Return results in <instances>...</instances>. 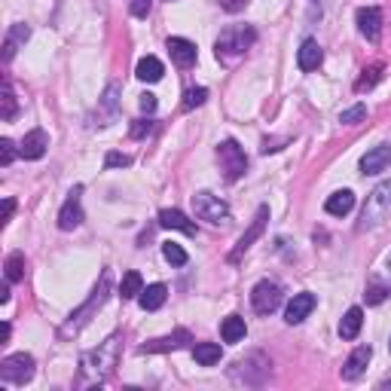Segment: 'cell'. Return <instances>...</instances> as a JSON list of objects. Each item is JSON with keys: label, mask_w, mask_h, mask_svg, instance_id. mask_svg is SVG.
Here are the masks:
<instances>
[{"label": "cell", "mask_w": 391, "mask_h": 391, "mask_svg": "<svg viewBox=\"0 0 391 391\" xmlns=\"http://www.w3.org/2000/svg\"><path fill=\"white\" fill-rule=\"evenodd\" d=\"M116 358H119V337H110L98 351H89V355H83V361H80V367H83V383H95V385H101L110 373H114Z\"/></svg>", "instance_id": "cell-1"}, {"label": "cell", "mask_w": 391, "mask_h": 391, "mask_svg": "<svg viewBox=\"0 0 391 391\" xmlns=\"http://www.w3.org/2000/svg\"><path fill=\"white\" fill-rule=\"evenodd\" d=\"M254 40H257V31L251 25H232L217 37L214 52H217V59L232 61V59H239V55H245L251 46H254Z\"/></svg>", "instance_id": "cell-2"}, {"label": "cell", "mask_w": 391, "mask_h": 391, "mask_svg": "<svg viewBox=\"0 0 391 391\" xmlns=\"http://www.w3.org/2000/svg\"><path fill=\"white\" fill-rule=\"evenodd\" d=\"M388 214H391V181H383V184H376L373 193L367 196L364 214H361V223H358V232L379 227Z\"/></svg>", "instance_id": "cell-3"}, {"label": "cell", "mask_w": 391, "mask_h": 391, "mask_svg": "<svg viewBox=\"0 0 391 391\" xmlns=\"http://www.w3.org/2000/svg\"><path fill=\"white\" fill-rule=\"evenodd\" d=\"M110 282H114V278H110V272H104V275H101V282H98V287H95V291H92V296H89V300L86 303H83L80 306V309L77 312H73L71 315V321L68 324H64V337H68V333H77L80 327H83V324H86L89 321V315L92 312H95V309H101V303H104L107 300V291H110Z\"/></svg>", "instance_id": "cell-4"}, {"label": "cell", "mask_w": 391, "mask_h": 391, "mask_svg": "<svg viewBox=\"0 0 391 391\" xmlns=\"http://www.w3.org/2000/svg\"><path fill=\"white\" fill-rule=\"evenodd\" d=\"M217 162H220V172H223V178H227V181H239L241 174L248 172V156L236 141H232V138L217 147Z\"/></svg>", "instance_id": "cell-5"}, {"label": "cell", "mask_w": 391, "mask_h": 391, "mask_svg": "<svg viewBox=\"0 0 391 391\" xmlns=\"http://www.w3.org/2000/svg\"><path fill=\"white\" fill-rule=\"evenodd\" d=\"M0 379L4 383H13V385H25L34 379V358L18 351V355H9L0 361Z\"/></svg>", "instance_id": "cell-6"}, {"label": "cell", "mask_w": 391, "mask_h": 391, "mask_svg": "<svg viewBox=\"0 0 391 391\" xmlns=\"http://www.w3.org/2000/svg\"><path fill=\"white\" fill-rule=\"evenodd\" d=\"M193 211L199 220H208V223H227L229 220L227 202L217 199V196H211V193H205V190L193 196Z\"/></svg>", "instance_id": "cell-7"}, {"label": "cell", "mask_w": 391, "mask_h": 391, "mask_svg": "<svg viewBox=\"0 0 391 391\" xmlns=\"http://www.w3.org/2000/svg\"><path fill=\"white\" fill-rule=\"evenodd\" d=\"M282 300H284V294L275 282H257L254 291H251V306H254L257 315H272L282 306Z\"/></svg>", "instance_id": "cell-8"}, {"label": "cell", "mask_w": 391, "mask_h": 391, "mask_svg": "<svg viewBox=\"0 0 391 391\" xmlns=\"http://www.w3.org/2000/svg\"><path fill=\"white\" fill-rule=\"evenodd\" d=\"M80 193H83V187H73V190L68 193V199H64L61 211H59V229H64V232L77 229L80 223H83V202H80Z\"/></svg>", "instance_id": "cell-9"}, {"label": "cell", "mask_w": 391, "mask_h": 391, "mask_svg": "<svg viewBox=\"0 0 391 391\" xmlns=\"http://www.w3.org/2000/svg\"><path fill=\"white\" fill-rule=\"evenodd\" d=\"M266 220H269V208H266V205H260V208H257V217L251 220L248 232H245V236L239 239L236 251H232V254H229V260H232V263H236V260H239L241 254H245V251H248L251 245H254V241H257L260 236H263V229H266Z\"/></svg>", "instance_id": "cell-10"}, {"label": "cell", "mask_w": 391, "mask_h": 391, "mask_svg": "<svg viewBox=\"0 0 391 391\" xmlns=\"http://www.w3.org/2000/svg\"><path fill=\"white\" fill-rule=\"evenodd\" d=\"M190 330H174L172 337H160V339H150V342H144L141 349V355H160V351H174V349H184L190 342Z\"/></svg>", "instance_id": "cell-11"}, {"label": "cell", "mask_w": 391, "mask_h": 391, "mask_svg": "<svg viewBox=\"0 0 391 391\" xmlns=\"http://www.w3.org/2000/svg\"><path fill=\"white\" fill-rule=\"evenodd\" d=\"M370 358H373V349H370V346H358L349 355L346 364H342V379H346V383H355V379H361V376H364V370H367V364H370Z\"/></svg>", "instance_id": "cell-12"}, {"label": "cell", "mask_w": 391, "mask_h": 391, "mask_svg": "<svg viewBox=\"0 0 391 391\" xmlns=\"http://www.w3.org/2000/svg\"><path fill=\"white\" fill-rule=\"evenodd\" d=\"M358 31L364 34L367 40H379V34H383V9L361 6L358 9Z\"/></svg>", "instance_id": "cell-13"}, {"label": "cell", "mask_w": 391, "mask_h": 391, "mask_svg": "<svg viewBox=\"0 0 391 391\" xmlns=\"http://www.w3.org/2000/svg\"><path fill=\"white\" fill-rule=\"evenodd\" d=\"M169 55L178 68H193L196 59H199V49H196V43L184 40V37H169Z\"/></svg>", "instance_id": "cell-14"}, {"label": "cell", "mask_w": 391, "mask_h": 391, "mask_svg": "<svg viewBox=\"0 0 391 391\" xmlns=\"http://www.w3.org/2000/svg\"><path fill=\"white\" fill-rule=\"evenodd\" d=\"M312 309H315V294H309V291L294 294V300L287 303V309H284V321L287 324H300V321L309 318Z\"/></svg>", "instance_id": "cell-15"}, {"label": "cell", "mask_w": 391, "mask_h": 391, "mask_svg": "<svg viewBox=\"0 0 391 391\" xmlns=\"http://www.w3.org/2000/svg\"><path fill=\"white\" fill-rule=\"evenodd\" d=\"M391 165V147L388 144H379L373 150L364 153V160H361V172L364 174H383Z\"/></svg>", "instance_id": "cell-16"}, {"label": "cell", "mask_w": 391, "mask_h": 391, "mask_svg": "<svg viewBox=\"0 0 391 391\" xmlns=\"http://www.w3.org/2000/svg\"><path fill=\"white\" fill-rule=\"evenodd\" d=\"M46 147H49V135H46L43 128H31V132L25 135L22 147H18V153H22L25 160H43Z\"/></svg>", "instance_id": "cell-17"}, {"label": "cell", "mask_w": 391, "mask_h": 391, "mask_svg": "<svg viewBox=\"0 0 391 391\" xmlns=\"http://www.w3.org/2000/svg\"><path fill=\"white\" fill-rule=\"evenodd\" d=\"M160 227L187 232V236H196V223H193L184 211H178V208H165V211H160Z\"/></svg>", "instance_id": "cell-18"}, {"label": "cell", "mask_w": 391, "mask_h": 391, "mask_svg": "<svg viewBox=\"0 0 391 391\" xmlns=\"http://www.w3.org/2000/svg\"><path fill=\"white\" fill-rule=\"evenodd\" d=\"M351 208H355V193L351 190H337L333 196H327V202H324V211L333 214V217H346Z\"/></svg>", "instance_id": "cell-19"}, {"label": "cell", "mask_w": 391, "mask_h": 391, "mask_svg": "<svg viewBox=\"0 0 391 391\" xmlns=\"http://www.w3.org/2000/svg\"><path fill=\"white\" fill-rule=\"evenodd\" d=\"M324 61V52L318 40H306L300 46V52H296V64H300V71H318V64Z\"/></svg>", "instance_id": "cell-20"}, {"label": "cell", "mask_w": 391, "mask_h": 391, "mask_svg": "<svg viewBox=\"0 0 391 391\" xmlns=\"http://www.w3.org/2000/svg\"><path fill=\"white\" fill-rule=\"evenodd\" d=\"M245 333H248V324H245L241 315H227V318H223V324H220L223 342H241V339H245Z\"/></svg>", "instance_id": "cell-21"}, {"label": "cell", "mask_w": 391, "mask_h": 391, "mask_svg": "<svg viewBox=\"0 0 391 391\" xmlns=\"http://www.w3.org/2000/svg\"><path fill=\"white\" fill-rule=\"evenodd\" d=\"M165 296H169V287H165V284H150V287H144V291H141L138 303H141L144 312H156V309H162Z\"/></svg>", "instance_id": "cell-22"}, {"label": "cell", "mask_w": 391, "mask_h": 391, "mask_svg": "<svg viewBox=\"0 0 391 391\" xmlns=\"http://www.w3.org/2000/svg\"><path fill=\"white\" fill-rule=\"evenodd\" d=\"M28 37H31V28H28V25H13V28H9V34L4 40V61H13L16 49L28 40Z\"/></svg>", "instance_id": "cell-23"}, {"label": "cell", "mask_w": 391, "mask_h": 391, "mask_svg": "<svg viewBox=\"0 0 391 391\" xmlns=\"http://www.w3.org/2000/svg\"><path fill=\"white\" fill-rule=\"evenodd\" d=\"M135 73H138V80H144V83H160L162 73H165V68H162V61L156 59V55H147V59L138 61Z\"/></svg>", "instance_id": "cell-24"}, {"label": "cell", "mask_w": 391, "mask_h": 391, "mask_svg": "<svg viewBox=\"0 0 391 391\" xmlns=\"http://www.w3.org/2000/svg\"><path fill=\"white\" fill-rule=\"evenodd\" d=\"M361 324H364V312H361L358 306H351V309L342 315V321H339V337L342 339H355L361 333Z\"/></svg>", "instance_id": "cell-25"}, {"label": "cell", "mask_w": 391, "mask_h": 391, "mask_svg": "<svg viewBox=\"0 0 391 391\" xmlns=\"http://www.w3.org/2000/svg\"><path fill=\"white\" fill-rule=\"evenodd\" d=\"M220 346L217 342H196L193 346V358H196V364H202V367H214L220 361Z\"/></svg>", "instance_id": "cell-26"}, {"label": "cell", "mask_w": 391, "mask_h": 391, "mask_svg": "<svg viewBox=\"0 0 391 391\" xmlns=\"http://www.w3.org/2000/svg\"><path fill=\"white\" fill-rule=\"evenodd\" d=\"M141 291H144V278H141V272H126L123 275V284H119V296L123 300H135V296H141Z\"/></svg>", "instance_id": "cell-27"}, {"label": "cell", "mask_w": 391, "mask_h": 391, "mask_svg": "<svg viewBox=\"0 0 391 391\" xmlns=\"http://www.w3.org/2000/svg\"><path fill=\"white\" fill-rule=\"evenodd\" d=\"M16 116V95H13V86H9V80H4V86H0V119L9 123V119Z\"/></svg>", "instance_id": "cell-28"}, {"label": "cell", "mask_w": 391, "mask_h": 391, "mask_svg": "<svg viewBox=\"0 0 391 391\" xmlns=\"http://www.w3.org/2000/svg\"><path fill=\"white\" fill-rule=\"evenodd\" d=\"M25 278V254H9L6 257V282L9 284H16V282H22Z\"/></svg>", "instance_id": "cell-29"}, {"label": "cell", "mask_w": 391, "mask_h": 391, "mask_svg": "<svg viewBox=\"0 0 391 391\" xmlns=\"http://www.w3.org/2000/svg\"><path fill=\"white\" fill-rule=\"evenodd\" d=\"M162 257L165 260H169V263L172 266H184V263H187V251H184L181 245H178V241H165V245H162Z\"/></svg>", "instance_id": "cell-30"}, {"label": "cell", "mask_w": 391, "mask_h": 391, "mask_svg": "<svg viewBox=\"0 0 391 391\" xmlns=\"http://www.w3.org/2000/svg\"><path fill=\"white\" fill-rule=\"evenodd\" d=\"M379 77H383V64H370V68L364 71V77H361V80L355 83V92H367V89H373L376 83H379Z\"/></svg>", "instance_id": "cell-31"}, {"label": "cell", "mask_w": 391, "mask_h": 391, "mask_svg": "<svg viewBox=\"0 0 391 391\" xmlns=\"http://www.w3.org/2000/svg\"><path fill=\"white\" fill-rule=\"evenodd\" d=\"M364 119H367V107L364 104H355V107H349V110H342V114H339L342 126H358V123H364Z\"/></svg>", "instance_id": "cell-32"}, {"label": "cell", "mask_w": 391, "mask_h": 391, "mask_svg": "<svg viewBox=\"0 0 391 391\" xmlns=\"http://www.w3.org/2000/svg\"><path fill=\"white\" fill-rule=\"evenodd\" d=\"M205 98H208V89H187V95H184V110H193V107H202Z\"/></svg>", "instance_id": "cell-33"}, {"label": "cell", "mask_w": 391, "mask_h": 391, "mask_svg": "<svg viewBox=\"0 0 391 391\" xmlns=\"http://www.w3.org/2000/svg\"><path fill=\"white\" fill-rule=\"evenodd\" d=\"M16 144L13 141H9V138H4V141H0V165H9V162H13L16 160Z\"/></svg>", "instance_id": "cell-34"}, {"label": "cell", "mask_w": 391, "mask_h": 391, "mask_svg": "<svg viewBox=\"0 0 391 391\" xmlns=\"http://www.w3.org/2000/svg\"><path fill=\"white\" fill-rule=\"evenodd\" d=\"M104 165H107V169H126V165H132V160H128L126 153H107Z\"/></svg>", "instance_id": "cell-35"}, {"label": "cell", "mask_w": 391, "mask_h": 391, "mask_svg": "<svg viewBox=\"0 0 391 391\" xmlns=\"http://www.w3.org/2000/svg\"><path fill=\"white\" fill-rule=\"evenodd\" d=\"M128 6H132V16H135V18H147V16H150L153 0H132Z\"/></svg>", "instance_id": "cell-36"}, {"label": "cell", "mask_w": 391, "mask_h": 391, "mask_svg": "<svg viewBox=\"0 0 391 391\" xmlns=\"http://www.w3.org/2000/svg\"><path fill=\"white\" fill-rule=\"evenodd\" d=\"M385 287H379V284H373V287H370V291L364 294V300H367V306H379V303H383L385 300Z\"/></svg>", "instance_id": "cell-37"}, {"label": "cell", "mask_w": 391, "mask_h": 391, "mask_svg": "<svg viewBox=\"0 0 391 391\" xmlns=\"http://www.w3.org/2000/svg\"><path fill=\"white\" fill-rule=\"evenodd\" d=\"M150 132H153V119H135L132 138H144V135H150Z\"/></svg>", "instance_id": "cell-38"}, {"label": "cell", "mask_w": 391, "mask_h": 391, "mask_svg": "<svg viewBox=\"0 0 391 391\" xmlns=\"http://www.w3.org/2000/svg\"><path fill=\"white\" fill-rule=\"evenodd\" d=\"M248 4H251V0H220V6L227 9V13H241Z\"/></svg>", "instance_id": "cell-39"}, {"label": "cell", "mask_w": 391, "mask_h": 391, "mask_svg": "<svg viewBox=\"0 0 391 391\" xmlns=\"http://www.w3.org/2000/svg\"><path fill=\"white\" fill-rule=\"evenodd\" d=\"M141 110H144V114H153V110H156V95L144 92V95H141Z\"/></svg>", "instance_id": "cell-40"}, {"label": "cell", "mask_w": 391, "mask_h": 391, "mask_svg": "<svg viewBox=\"0 0 391 391\" xmlns=\"http://www.w3.org/2000/svg\"><path fill=\"white\" fill-rule=\"evenodd\" d=\"M13 211H16V202H13V199H4V220H0V223H9Z\"/></svg>", "instance_id": "cell-41"}, {"label": "cell", "mask_w": 391, "mask_h": 391, "mask_svg": "<svg viewBox=\"0 0 391 391\" xmlns=\"http://www.w3.org/2000/svg\"><path fill=\"white\" fill-rule=\"evenodd\" d=\"M9 339V324L4 321V324H0V342H6Z\"/></svg>", "instance_id": "cell-42"}, {"label": "cell", "mask_w": 391, "mask_h": 391, "mask_svg": "<svg viewBox=\"0 0 391 391\" xmlns=\"http://www.w3.org/2000/svg\"><path fill=\"white\" fill-rule=\"evenodd\" d=\"M0 303H9V282L0 287Z\"/></svg>", "instance_id": "cell-43"}, {"label": "cell", "mask_w": 391, "mask_h": 391, "mask_svg": "<svg viewBox=\"0 0 391 391\" xmlns=\"http://www.w3.org/2000/svg\"><path fill=\"white\" fill-rule=\"evenodd\" d=\"M388 269H391V254H388Z\"/></svg>", "instance_id": "cell-44"}, {"label": "cell", "mask_w": 391, "mask_h": 391, "mask_svg": "<svg viewBox=\"0 0 391 391\" xmlns=\"http://www.w3.org/2000/svg\"><path fill=\"white\" fill-rule=\"evenodd\" d=\"M388 349H391V342H388Z\"/></svg>", "instance_id": "cell-45"}, {"label": "cell", "mask_w": 391, "mask_h": 391, "mask_svg": "<svg viewBox=\"0 0 391 391\" xmlns=\"http://www.w3.org/2000/svg\"><path fill=\"white\" fill-rule=\"evenodd\" d=\"M169 4H172V0H169Z\"/></svg>", "instance_id": "cell-46"}]
</instances>
